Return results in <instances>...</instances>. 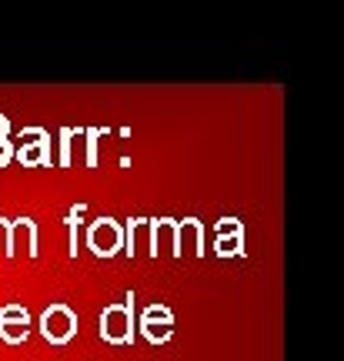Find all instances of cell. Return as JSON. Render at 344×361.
I'll return each instance as SVG.
<instances>
[{
    "mask_svg": "<svg viewBox=\"0 0 344 361\" xmlns=\"http://www.w3.org/2000/svg\"><path fill=\"white\" fill-rule=\"evenodd\" d=\"M101 338L107 345H134V291L121 305L101 311Z\"/></svg>",
    "mask_w": 344,
    "mask_h": 361,
    "instance_id": "6da1fadb",
    "label": "cell"
},
{
    "mask_svg": "<svg viewBox=\"0 0 344 361\" xmlns=\"http://www.w3.org/2000/svg\"><path fill=\"white\" fill-rule=\"evenodd\" d=\"M77 314L67 305H51V308H44V314H40V335H44V341H51V345H67L70 338L77 335Z\"/></svg>",
    "mask_w": 344,
    "mask_h": 361,
    "instance_id": "7a4b0ae2",
    "label": "cell"
},
{
    "mask_svg": "<svg viewBox=\"0 0 344 361\" xmlns=\"http://www.w3.org/2000/svg\"><path fill=\"white\" fill-rule=\"evenodd\" d=\"M87 247L97 258H114L124 247V228L114 218H97L87 228Z\"/></svg>",
    "mask_w": 344,
    "mask_h": 361,
    "instance_id": "3957f363",
    "label": "cell"
},
{
    "mask_svg": "<svg viewBox=\"0 0 344 361\" xmlns=\"http://www.w3.org/2000/svg\"><path fill=\"white\" fill-rule=\"evenodd\" d=\"M147 255L157 258H180L178 247V221L174 218H157L151 221V238H147Z\"/></svg>",
    "mask_w": 344,
    "mask_h": 361,
    "instance_id": "277c9868",
    "label": "cell"
},
{
    "mask_svg": "<svg viewBox=\"0 0 344 361\" xmlns=\"http://www.w3.org/2000/svg\"><path fill=\"white\" fill-rule=\"evenodd\" d=\"M20 247L27 251V258H37L40 247H37V224L30 218H17L11 221V247H7V258H17Z\"/></svg>",
    "mask_w": 344,
    "mask_h": 361,
    "instance_id": "5b68a950",
    "label": "cell"
},
{
    "mask_svg": "<svg viewBox=\"0 0 344 361\" xmlns=\"http://www.w3.org/2000/svg\"><path fill=\"white\" fill-rule=\"evenodd\" d=\"M178 247L180 255H184V247H191L194 258H204L207 247H204V224L197 218H184L178 221Z\"/></svg>",
    "mask_w": 344,
    "mask_h": 361,
    "instance_id": "8992f818",
    "label": "cell"
},
{
    "mask_svg": "<svg viewBox=\"0 0 344 361\" xmlns=\"http://www.w3.org/2000/svg\"><path fill=\"white\" fill-rule=\"evenodd\" d=\"M147 238H151V221L134 218L128 228H124V247H121V251H124L128 258H137L140 251L147 247Z\"/></svg>",
    "mask_w": 344,
    "mask_h": 361,
    "instance_id": "52a82bcc",
    "label": "cell"
},
{
    "mask_svg": "<svg viewBox=\"0 0 344 361\" xmlns=\"http://www.w3.org/2000/svg\"><path fill=\"white\" fill-rule=\"evenodd\" d=\"M140 335L151 345H167L174 338V322H140Z\"/></svg>",
    "mask_w": 344,
    "mask_h": 361,
    "instance_id": "ba28073f",
    "label": "cell"
},
{
    "mask_svg": "<svg viewBox=\"0 0 344 361\" xmlns=\"http://www.w3.org/2000/svg\"><path fill=\"white\" fill-rule=\"evenodd\" d=\"M217 258H244V234H217Z\"/></svg>",
    "mask_w": 344,
    "mask_h": 361,
    "instance_id": "9c48e42d",
    "label": "cell"
},
{
    "mask_svg": "<svg viewBox=\"0 0 344 361\" xmlns=\"http://www.w3.org/2000/svg\"><path fill=\"white\" fill-rule=\"evenodd\" d=\"M0 338H4L7 345H24L27 338H30V324H24V322H0Z\"/></svg>",
    "mask_w": 344,
    "mask_h": 361,
    "instance_id": "30bf717a",
    "label": "cell"
},
{
    "mask_svg": "<svg viewBox=\"0 0 344 361\" xmlns=\"http://www.w3.org/2000/svg\"><path fill=\"white\" fill-rule=\"evenodd\" d=\"M140 322H174V311L167 305H147L140 311Z\"/></svg>",
    "mask_w": 344,
    "mask_h": 361,
    "instance_id": "8fae6325",
    "label": "cell"
},
{
    "mask_svg": "<svg viewBox=\"0 0 344 361\" xmlns=\"http://www.w3.org/2000/svg\"><path fill=\"white\" fill-rule=\"evenodd\" d=\"M0 322H24V324H30V311L24 308V305H4L0 308Z\"/></svg>",
    "mask_w": 344,
    "mask_h": 361,
    "instance_id": "7c38bea8",
    "label": "cell"
},
{
    "mask_svg": "<svg viewBox=\"0 0 344 361\" xmlns=\"http://www.w3.org/2000/svg\"><path fill=\"white\" fill-rule=\"evenodd\" d=\"M84 214V207L77 204L70 207V214H67V231H70V258H77V218Z\"/></svg>",
    "mask_w": 344,
    "mask_h": 361,
    "instance_id": "4fadbf2b",
    "label": "cell"
},
{
    "mask_svg": "<svg viewBox=\"0 0 344 361\" xmlns=\"http://www.w3.org/2000/svg\"><path fill=\"white\" fill-rule=\"evenodd\" d=\"M214 234H244V224L238 218H221L217 221Z\"/></svg>",
    "mask_w": 344,
    "mask_h": 361,
    "instance_id": "5bb4252c",
    "label": "cell"
},
{
    "mask_svg": "<svg viewBox=\"0 0 344 361\" xmlns=\"http://www.w3.org/2000/svg\"><path fill=\"white\" fill-rule=\"evenodd\" d=\"M7 247H11V221L0 218V255L7 258Z\"/></svg>",
    "mask_w": 344,
    "mask_h": 361,
    "instance_id": "9a60e30c",
    "label": "cell"
},
{
    "mask_svg": "<svg viewBox=\"0 0 344 361\" xmlns=\"http://www.w3.org/2000/svg\"><path fill=\"white\" fill-rule=\"evenodd\" d=\"M40 157H44V151H40V147H27L24 154H20V161H24V164H34V161H40Z\"/></svg>",
    "mask_w": 344,
    "mask_h": 361,
    "instance_id": "2e32d148",
    "label": "cell"
},
{
    "mask_svg": "<svg viewBox=\"0 0 344 361\" xmlns=\"http://www.w3.org/2000/svg\"><path fill=\"white\" fill-rule=\"evenodd\" d=\"M7 154H11V151H7V144L0 141V164H4V161H7Z\"/></svg>",
    "mask_w": 344,
    "mask_h": 361,
    "instance_id": "e0dca14e",
    "label": "cell"
},
{
    "mask_svg": "<svg viewBox=\"0 0 344 361\" xmlns=\"http://www.w3.org/2000/svg\"><path fill=\"white\" fill-rule=\"evenodd\" d=\"M0 130H4V121H0Z\"/></svg>",
    "mask_w": 344,
    "mask_h": 361,
    "instance_id": "ac0fdd59",
    "label": "cell"
}]
</instances>
